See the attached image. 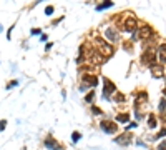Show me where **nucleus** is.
Returning <instances> with one entry per match:
<instances>
[{
    "label": "nucleus",
    "instance_id": "1",
    "mask_svg": "<svg viewBox=\"0 0 166 150\" xmlns=\"http://www.w3.org/2000/svg\"><path fill=\"white\" fill-rule=\"evenodd\" d=\"M97 45L101 49V55H105V57H110V55H113V52H115V49H113V45H110V43H106L103 39H97Z\"/></svg>",
    "mask_w": 166,
    "mask_h": 150
},
{
    "label": "nucleus",
    "instance_id": "2",
    "mask_svg": "<svg viewBox=\"0 0 166 150\" xmlns=\"http://www.w3.org/2000/svg\"><path fill=\"white\" fill-rule=\"evenodd\" d=\"M135 29H138V22L135 17H131V15H126L125 20H123V30L125 32H133Z\"/></svg>",
    "mask_w": 166,
    "mask_h": 150
},
{
    "label": "nucleus",
    "instance_id": "3",
    "mask_svg": "<svg viewBox=\"0 0 166 150\" xmlns=\"http://www.w3.org/2000/svg\"><path fill=\"white\" fill-rule=\"evenodd\" d=\"M155 59H156V53H155V50H146V52L143 53V57H141V62H143L145 65H153Z\"/></svg>",
    "mask_w": 166,
    "mask_h": 150
},
{
    "label": "nucleus",
    "instance_id": "4",
    "mask_svg": "<svg viewBox=\"0 0 166 150\" xmlns=\"http://www.w3.org/2000/svg\"><path fill=\"white\" fill-rule=\"evenodd\" d=\"M140 39L141 40H149L151 37H153V29L149 27V25H143L141 29H140Z\"/></svg>",
    "mask_w": 166,
    "mask_h": 150
},
{
    "label": "nucleus",
    "instance_id": "5",
    "mask_svg": "<svg viewBox=\"0 0 166 150\" xmlns=\"http://www.w3.org/2000/svg\"><path fill=\"white\" fill-rule=\"evenodd\" d=\"M100 127L105 130L106 133H115V132H116V123H113V122H110V120H103V122L100 123Z\"/></svg>",
    "mask_w": 166,
    "mask_h": 150
},
{
    "label": "nucleus",
    "instance_id": "6",
    "mask_svg": "<svg viewBox=\"0 0 166 150\" xmlns=\"http://www.w3.org/2000/svg\"><path fill=\"white\" fill-rule=\"evenodd\" d=\"M105 82V89H103V97H110L113 92H115V85H113V82H110L108 79L103 80Z\"/></svg>",
    "mask_w": 166,
    "mask_h": 150
},
{
    "label": "nucleus",
    "instance_id": "7",
    "mask_svg": "<svg viewBox=\"0 0 166 150\" xmlns=\"http://www.w3.org/2000/svg\"><path fill=\"white\" fill-rule=\"evenodd\" d=\"M151 75L155 77V79H161L163 75H165V69L161 67V65H151Z\"/></svg>",
    "mask_w": 166,
    "mask_h": 150
},
{
    "label": "nucleus",
    "instance_id": "8",
    "mask_svg": "<svg viewBox=\"0 0 166 150\" xmlns=\"http://www.w3.org/2000/svg\"><path fill=\"white\" fill-rule=\"evenodd\" d=\"M106 37L111 40L113 43H115V42H120V33H118L115 29H106Z\"/></svg>",
    "mask_w": 166,
    "mask_h": 150
},
{
    "label": "nucleus",
    "instance_id": "9",
    "mask_svg": "<svg viewBox=\"0 0 166 150\" xmlns=\"http://www.w3.org/2000/svg\"><path fill=\"white\" fill-rule=\"evenodd\" d=\"M115 142H116V143H121V145H128V143L131 142V139H130V135H126V133H123V135H120V137H116V139H115Z\"/></svg>",
    "mask_w": 166,
    "mask_h": 150
},
{
    "label": "nucleus",
    "instance_id": "10",
    "mask_svg": "<svg viewBox=\"0 0 166 150\" xmlns=\"http://www.w3.org/2000/svg\"><path fill=\"white\" fill-rule=\"evenodd\" d=\"M83 82H87L88 85L95 87L98 83V77H95V75H85V77H83Z\"/></svg>",
    "mask_w": 166,
    "mask_h": 150
},
{
    "label": "nucleus",
    "instance_id": "11",
    "mask_svg": "<svg viewBox=\"0 0 166 150\" xmlns=\"http://www.w3.org/2000/svg\"><path fill=\"white\" fill-rule=\"evenodd\" d=\"M45 145H47L48 149H52V150H60V145L53 139H52V137H48V139L45 140Z\"/></svg>",
    "mask_w": 166,
    "mask_h": 150
},
{
    "label": "nucleus",
    "instance_id": "12",
    "mask_svg": "<svg viewBox=\"0 0 166 150\" xmlns=\"http://www.w3.org/2000/svg\"><path fill=\"white\" fill-rule=\"evenodd\" d=\"M158 53H159V60H161V62H166V43L159 45V49H158Z\"/></svg>",
    "mask_w": 166,
    "mask_h": 150
},
{
    "label": "nucleus",
    "instance_id": "13",
    "mask_svg": "<svg viewBox=\"0 0 166 150\" xmlns=\"http://www.w3.org/2000/svg\"><path fill=\"white\" fill-rule=\"evenodd\" d=\"M158 122H156V117L155 115H148V127L149 129H156Z\"/></svg>",
    "mask_w": 166,
    "mask_h": 150
},
{
    "label": "nucleus",
    "instance_id": "14",
    "mask_svg": "<svg viewBox=\"0 0 166 150\" xmlns=\"http://www.w3.org/2000/svg\"><path fill=\"white\" fill-rule=\"evenodd\" d=\"M128 120H130V115H128V113H118V115H116V122L126 123Z\"/></svg>",
    "mask_w": 166,
    "mask_h": 150
},
{
    "label": "nucleus",
    "instance_id": "15",
    "mask_svg": "<svg viewBox=\"0 0 166 150\" xmlns=\"http://www.w3.org/2000/svg\"><path fill=\"white\" fill-rule=\"evenodd\" d=\"M113 5V2H105V3H100L97 7V10H105V9H110Z\"/></svg>",
    "mask_w": 166,
    "mask_h": 150
},
{
    "label": "nucleus",
    "instance_id": "16",
    "mask_svg": "<svg viewBox=\"0 0 166 150\" xmlns=\"http://www.w3.org/2000/svg\"><path fill=\"white\" fill-rule=\"evenodd\" d=\"M113 99H115V102H125V95L123 93H116Z\"/></svg>",
    "mask_w": 166,
    "mask_h": 150
},
{
    "label": "nucleus",
    "instance_id": "17",
    "mask_svg": "<svg viewBox=\"0 0 166 150\" xmlns=\"http://www.w3.org/2000/svg\"><path fill=\"white\" fill-rule=\"evenodd\" d=\"M93 99H95V92H90V93H87V97H85L87 102H93Z\"/></svg>",
    "mask_w": 166,
    "mask_h": 150
},
{
    "label": "nucleus",
    "instance_id": "18",
    "mask_svg": "<svg viewBox=\"0 0 166 150\" xmlns=\"http://www.w3.org/2000/svg\"><path fill=\"white\" fill-rule=\"evenodd\" d=\"M159 110H161V112L166 110V99H161V102H159Z\"/></svg>",
    "mask_w": 166,
    "mask_h": 150
},
{
    "label": "nucleus",
    "instance_id": "19",
    "mask_svg": "<svg viewBox=\"0 0 166 150\" xmlns=\"http://www.w3.org/2000/svg\"><path fill=\"white\" fill-rule=\"evenodd\" d=\"M80 137H81V135H80L78 132H73V135H71V140H73V142H77V140H80Z\"/></svg>",
    "mask_w": 166,
    "mask_h": 150
},
{
    "label": "nucleus",
    "instance_id": "20",
    "mask_svg": "<svg viewBox=\"0 0 166 150\" xmlns=\"http://www.w3.org/2000/svg\"><path fill=\"white\" fill-rule=\"evenodd\" d=\"M45 13H47V15H52V13H53V7H47V9H45Z\"/></svg>",
    "mask_w": 166,
    "mask_h": 150
},
{
    "label": "nucleus",
    "instance_id": "21",
    "mask_svg": "<svg viewBox=\"0 0 166 150\" xmlns=\"http://www.w3.org/2000/svg\"><path fill=\"white\" fill-rule=\"evenodd\" d=\"M5 123H7V120H0V132L5 129Z\"/></svg>",
    "mask_w": 166,
    "mask_h": 150
},
{
    "label": "nucleus",
    "instance_id": "22",
    "mask_svg": "<svg viewBox=\"0 0 166 150\" xmlns=\"http://www.w3.org/2000/svg\"><path fill=\"white\" fill-rule=\"evenodd\" d=\"M158 150H166V142H161L159 147H158Z\"/></svg>",
    "mask_w": 166,
    "mask_h": 150
},
{
    "label": "nucleus",
    "instance_id": "23",
    "mask_svg": "<svg viewBox=\"0 0 166 150\" xmlns=\"http://www.w3.org/2000/svg\"><path fill=\"white\" fill-rule=\"evenodd\" d=\"M156 137H166V129H163V130H161V132L158 133Z\"/></svg>",
    "mask_w": 166,
    "mask_h": 150
},
{
    "label": "nucleus",
    "instance_id": "24",
    "mask_svg": "<svg viewBox=\"0 0 166 150\" xmlns=\"http://www.w3.org/2000/svg\"><path fill=\"white\" fill-rule=\"evenodd\" d=\"M17 83H19V82H17V80H13V82H12V83H10V85H7V89H12V87H15V85H17Z\"/></svg>",
    "mask_w": 166,
    "mask_h": 150
},
{
    "label": "nucleus",
    "instance_id": "25",
    "mask_svg": "<svg viewBox=\"0 0 166 150\" xmlns=\"http://www.w3.org/2000/svg\"><path fill=\"white\" fill-rule=\"evenodd\" d=\"M93 113H101V110L98 109V107H93Z\"/></svg>",
    "mask_w": 166,
    "mask_h": 150
},
{
    "label": "nucleus",
    "instance_id": "26",
    "mask_svg": "<svg viewBox=\"0 0 166 150\" xmlns=\"http://www.w3.org/2000/svg\"><path fill=\"white\" fill-rule=\"evenodd\" d=\"M32 33H33V35H38L40 30H38V29H33V30H32Z\"/></svg>",
    "mask_w": 166,
    "mask_h": 150
},
{
    "label": "nucleus",
    "instance_id": "27",
    "mask_svg": "<svg viewBox=\"0 0 166 150\" xmlns=\"http://www.w3.org/2000/svg\"><path fill=\"white\" fill-rule=\"evenodd\" d=\"M165 95H166V89H165Z\"/></svg>",
    "mask_w": 166,
    "mask_h": 150
}]
</instances>
